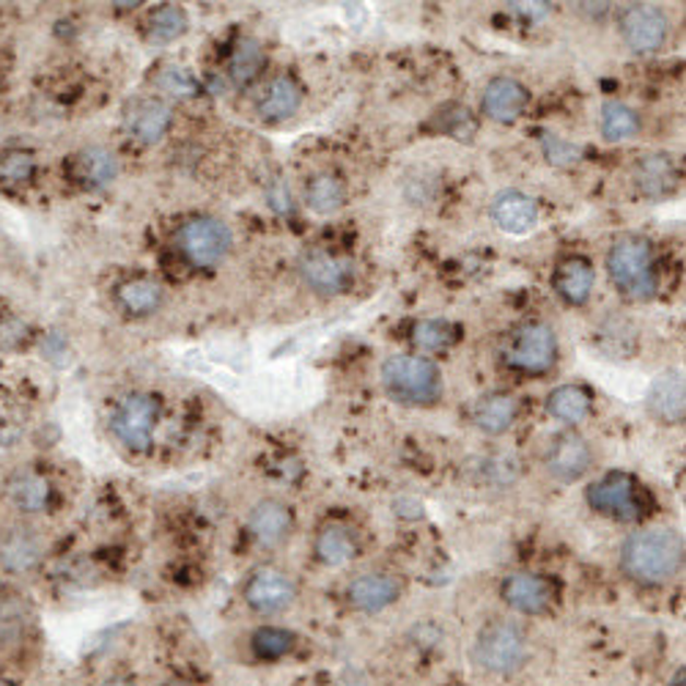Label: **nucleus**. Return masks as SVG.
<instances>
[{
  "mask_svg": "<svg viewBox=\"0 0 686 686\" xmlns=\"http://www.w3.org/2000/svg\"><path fill=\"white\" fill-rule=\"evenodd\" d=\"M187 25H190V20H187L185 9L174 7V3H165V7H159L157 12L152 14V20H149V36H152V42H157V45H168V42H176L179 36H185Z\"/></svg>",
  "mask_w": 686,
  "mask_h": 686,
  "instance_id": "nucleus-34",
  "label": "nucleus"
},
{
  "mask_svg": "<svg viewBox=\"0 0 686 686\" xmlns=\"http://www.w3.org/2000/svg\"><path fill=\"white\" fill-rule=\"evenodd\" d=\"M456 330L448 324V321H437V319H426V321H417L412 327V343H415L417 350L423 352H442L448 350L450 343H453Z\"/></svg>",
  "mask_w": 686,
  "mask_h": 686,
  "instance_id": "nucleus-36",
  "label": "nucleus"
},
{
  "mask_svg": "<svg viewBox=\"0 0 686 686\" xmlns=\"http://www.w3.org/2000/svg\"><path fill=\"white\" fill-rule=\"evenodd\" d=\"M593 399L586 388L580 385H560L549 393L546 399V412H549L555 421L563 423H580L591 415Z\"/></svg>",
  "mask_w": 686,
  "mask_h": 686,
  "instance_id": "nucleus-27",
  "label": "nucleus"
},
{
  "mask_svg": "<svg viewBox=\"0 0 686 686\" xmlns=\"http://www.w3.org/2000/svg\"><path fill=\"white\" fill-rule=\"evenodd\" d=\"M157 85L163 91H168V94L179 96V99H190V96H198V91H201V85L196 83V78H192V74L181 67H163L159 69Z\"/></svg>",
  "mask_w": 686,
  "mask_h": 686,
  "instance_id": "nucleus-38",
  "label": "nucleus"
},
{
  "mask_svg": "<svg viewBox=\"0 0 686 686\" xmlns=\"http://www.w3.org/2000/svg\"><path fill=\"white\" fill-rule=\"evenodd\" d=\"M528 88L513 78H495L484 88V113L492 121H517L528 107Z\"/></svg>",
  "mask_w": 686,
  "mask_h": 686,
  "instance_id": "nucleus-19",
  "label": "nucleus"
},
{
  "mask_svg": "<svg viewBox=\"0 0 686 686\" xmlns=\"http://www.w3.org/2000/svg\"><path fill=\"white\" fill-rule=\"evenodd\" d=\"M248 528L261 546L283 544L288 533H292V508L286 502L275 500V497H267V500L253 506Z\"/></svg>",
  "mask_w": 686,
  "mask_h": 686,
  "instance_id": "nucleus-16",
  "label": "nucleus"
},
{
  "mask_svg": "<svg viewBox=\"0 0 686 686\" xmlns=\"http://www.w3.org/2000/svg\"><path fill=\"white\" fill-rule=\"evenodd\" d=\"M640 132V119L624 102H607L602 107V135L607 141H629Z\"/></svg>",
  "mask_w": 686,
  "mask_h": 686,
  "instance_id": "nucleus-33",
  "label": "nucleus"
},
{
  "mask_svg": "<svg viewBox=\"0 0 686 686\" xmlns=\"http://www.w3.org/2000/svg\"><path fill=\"white\" fill-rule=\"evenodd\" d=\"M0 686H12V684H7V681H0Z\"/></svg>",
  "mask_w": 686,
  "mask_h": 686,
  "instance_id": "nucleus-43",
  "label": "nucleus"
},
{
  "mask_svg": "<svg viewBox=\"0 0 686 686\" xmlns=\"http://www.w3.org/2000/svg\"><path fill=\"white\" fill-rule=\"evenodd\" d=\"M517 401L508 393H489L475 406V426L486 434H502L517 421Z\"/></svg>",
  "mask_w": 686,
  "mask_h": 686,
  "instance_id": "nucleus-28",
  "label": "nucleus"
},
{
  "mask_svg": "<svg viewBox=\"0 0 686 686\" xmlns=\"http://www.w3.org/2000/svg\"><path fill=\"white\" fill-rule=\"evenodd\" d=\"M250 646H253V653L261 662H277V659L288 657L294 651L297 637H294V631L283 629V626H261L250 637Z\"/></svg>",
  "mask_w": 686,
  "mask_h": 686,
  "instance_id": "nucleus-31",
  "label": "nucleus"
},
{
  "mask_svg": "<svg viewBox=\"0 0 686 686\" xmlns=\"http://www.w3.org/2000/svg\"><path fill=\"white\" fill-rule=\"evenodd\" d=\"M678 165L667 154H648L637 163L635 185L646 198H664L678 187Z\"/></svg>",
  "mask_w": 686,
  "mask_h": 686,
  "instance_id": "nucleus-21",
  "label": "nucleus"
},
{
  "mask_svg": "<svg viewBox=\"0 0 686 686\" xmlns=\"http://www.w3.org/2000/svg\"><path fill=\"white\" fill-rule=\"evenodd\" d=\"M557 357V338L549 324L530 321L519 327L517 335L508 346V363L524 374H544L555 366Z\"/></svg>",
  "mask_w": 686,
  "mask_h": 686,
  "instance_id": "nucleus-8",
  "label": "nucleus"
},
{
  "mask_svg": "<svg viewBox=\"0 0 686 686\" xmlns=\"http://www.w3.org/2000/svg\"><path fill=\"white\" fill-rule=\"evenodd\" d=\"M165 686H185V684H179V681H170V684H165Z\"/></svg>",
  "mask_w": 686,
  "mask_h": 686,
  "instance_id": "nucleus-42",
  "label": "nucleus"
},
{
  "mask_svg": "<svg viewBox=\"0 0 686 686\" xmlns=\"http://www.w3.org/2000/svg\"><path fill=\"white\" fill-rule=\"evenodd\" d=\"M299 275L316 294H341L352 281V267L330 253H310L299 261Z\"/></svg>",
  "mask_w": 686,
  "mask_h": 686,
  "instance_id": "nucleus-13",
  "label": "nucleus"
},
{
  "mask_svg": "<svg viewBox=\"0 0 686 686\" xmlns=\"http://www.w3.org/2000/svg\"><path fill=\"white\" fill-rule=\"evenodd\" d=\"M610 281L631 299H651L657 294L653 250L642 237H620L607 253Z\"/></svg>",
  "mask_w": 686,
  "mask_h": 686,
  "instance_id": "nucleus-3",
  "label": "nucleus"
},
{
  "mask_svg": "<svg viewBox=\"0 0 686 686\" xmlns=\"http://www.w3.org/2000/svg\"><path fill=\"white\" fill-rule=\"evenodd\" d=\"M382 385L399 404L428 406L442 393V374L428 357L395 355L385 360Z\"/></svg>",
  "mask_w": 686,
  "mask_h": 686,
  "instance_id": "nucleus-2",
  "label": "nucleus"
},
{
  "mask_svg": "<svg viewBox=\"0 0 686 686\" xmlns=\"http://www.w3.org/2000/svg\"><path fill=\"white\" fill-rule=\"evenodd\" d=\"M36 174V157L23 149H9L0 154V187L17 190L25 187Z\"/></svg>",
  "mask_w": 686,
  "mask_h": 686,
  "instance_id": "nucleus-35",
  "label": "nucleus"
},
{
  "mask_svg": "<svg viewBox=\"0 0 686 686\" xmlns=\"http://www.w3.org/2000/svg\"><path fill=\"white\" fill-rule=\"evenodd\" d=\"M618 28L626 45L637 52L659 50L664 39H667V17H664V12H659L657 7H646V3L626 7L618 17Z\"/></svg>",
  "mask_w": 686,
  "mask_h": 686,
  "instance_id": "nucleus-10",
  "label": "nucleus"
},
{
  "mask_svg": "<svg viewBox=\"0 0 686 686\" xmlns=\"http://www.w3.org/2000/svg\"><path fill=\"white\" fill-rule=\"evenodd\" d=\"M74 176L85 187H107L119 176V159L105 146L83 149L74 159Z\"/></svg>",
  "mask_w": 686,
  "mask_h": 686,
  "instance_id": "nucleus-25",
  "label": "nucleus"
},
{
  "mask_svg": "<svg viewBox=\"0 0 686 686\" xmlns=\"http://www.w3.org/2000/svg\"><path fill=\"white\" fill-rule=\"evenodd\" d=\"M245 604L259 615H281L297 602V582L283 568L264 566L245 582Z\"/></svg>",
  "mask_w": 686,
  "mask_h": 686,
  "instance_id": "nucleus-7",
  "label": "nucleus"
},
{
  "mask_svg": "<svg viewBox=\"0 0 686 686\" xmlns=\"http://www.w3.org/2000/svg\"><path fill=\"white\" fill-rule=\"evenodd\" d=\"M179 253L198 270H212L232 250V232L217 217H192L179 228Z\"/></svg>",
  "mask_w": 686,
  "mask_h": 686,
  "instance_id": "nucleus-5",
  "label": "nucleus"
},
{
  "mask_svg": "<svg viewBox=\"0 0 686 686\" xmlns=\"http://www.w3.org/2000/svg\"><path fill=\"white\" fill-rule=\"evenodd\" d=\"M163 286L149 277H132L119 288V303L127 314L132 316H149L163 305Z\"/></svg>",
  "mask_w": 686,
  "mask_h": 686,
  "instance_id": "nucleus-30",
  "label": "nucleus"
},
{
  "mask_svg": "<svg viewBox=\"0 0 686 686\" xmlns=\"http://www.w3.org/2000/svg\"><path fill=\"white\" fill-rule=\"evenodd\" d=\"M9 497L23 513H45L52 500V486L39 473H17L9 481Z\"/></svg>",
  "mask_w": 686,
  "mask_h": 686,
  "instance_id": "nucleus-24",
  "label": "nucleus"
},
{
  "mask_svg": "<svg viewBox=\"0 0 686 686\" xmlns=\"http://www.w3.org/2000/svg\"><path fill=\"white\" fill-rule=\"evenodd\" d=\"M684 566V539L670 528L631 533L620 546V568L640 586H664Z\"/></svg>",
  "mask_w": 686,
  "mask_h": 686,
  "instance_id": "nucleus-1",
  "label": "nucleus"
},
{
  "mask_svg": "<svg viewBox=\"0 0 686 686\" xmlns=\"http://www.w3.org/2000/svg\"><path fill=\"white\" fill-rule=\"evenodd\" d=\"M673 686H684V670H681V673L675 675V684Z\"/></svg>",
  "mask_w": 686,
  "mask_h": 686,
  "instance_id": "nucleus-41",
  "label": "nucleus"
},
{
  "mask_svg": "<svg viewBox=\"0 0 686 686\" xmlns=\"http://www.w3.org/2000/svg\"><path fill=\"white\" fill-rule=\"evenodd\" d=\"M170 125H174V110L163 99H141L127 113V130L132 132L135 141L146 143V146L163 141Z\"/></svg>",
  "mask_w": 686,
  "mask_h": 686,
  "instance_id": "nucleus-17",
  "label": "nucleus"
},
{
  "mask_svg": "<svg viewBox=\"0 0 686 686\" xmlns=\"http://www.w3.org/2000/svg\"><path fill=\"white\" fill-rule=\"evenodd\" d=\"M593 464V453L591 445H588L586 437L575 431H566L552 442L549 456H546V470L555 475L557 481H580L582 475L591 470Z\"/></svg>",
  "mask_w": 686,
  "mask_h": 686,
  "instance_id": "nucleus-11",
  "label": "nucleus"
},
{
  "mask_svg": "<svg viewBox=\"0 0 686 686\" xmlns=\"http://www.w3.org/2000/svg\"><path fill=\"white\" fill-rule=\"evenodd\" d=\"M492 220L506 234L522 237V234H530L539 225V203L530 196H524V192H500L495 203H492Z\"/></svg>",
  "mask_w": 686,
  "mask_h": 686,
  "instance_id": "nucleus-14",
  "label": "nucleus"
},
{
  "mask_svg": "<svg viewBox=\"0 0 686 686\" xmlns=\"http://www.w3.org/2000/svg\"><path fill=\"white\" fill-rule=\"evenodd\" d=\"M42 552H45V546H42L36 530L14 528L9 530L3 544H0V566L12 575H25V571L36 568V563L42 560Z\"/></svg>",
  "mask_w": 686,
  "mask_h": 686,
  "instance_id": "nucleus-22",
  "label": "nucleus"
},
{
  "mask_svg": "<svg viewBox=\"0 0 686 686\" xmlns=\"http://www.w3.org/2000/svg\"><path fill=\"white\" fill-rule=\"evenodd\" d=\"M157 401L146 393L127 395L119 404L116 415H113L110 426L113 434L132 450H143L152 445L154 426H157Z\"/></svg>",
  "mask_w": 686,
  "mask_h": 686,
  "instance_id": "nucleus-9",
  "label": "nucleus"
},
{
  "mask_svg": "<svg viewBox=\"0 0 686 686\" xmlns=\"http://www.w3.org/2000/svg\"><path fill=\"white\" fill-rule=\"evenodd\" d=\"M105 686H138V684L132 678H113V681H107Z\"/></svg>",
  "mask_w": 686,
  "mask_h": 686,
  "instance_id": "nucleus-40",
  "label": "nucleus"
},
{
  "mask_svg": "<svg viewBox=\"0 0 686 686\" xmlns=\"http://www.w3.org/2000/svg\"><path fill=\"white\" fill-rule=\"evenodd\" d=\"M25 631V615H23V604L12 602H0V646H17L23 640Z\"/></svg>",
  "mask_w": 686,
  "mask_h": 686,
  "instance_id": "nucleus-37",
  "label": "nucleus"
},
{
  "mask_svg": "<svg viewBox=\"0 0 686 686\" xmlns=\"http://www.w3.org/2000/svg\"><path fill=\"white\" fill-rule=\"evenodd\" d=\"M264 63H267V58L259 42L243 39L237 47H234L232 61H228V74H232V80L237 85H248L259 78Z\"/></svg>",
  "mask_w": 686,
  "mask_h": 686,
  "instance_id": "nucleus-32",
  "label": "nucleus"
},
{
  "mask_svg": "<svg viewBox=\"0 0 686 686\" xmlns=\"http://www.w3.org/2000/svg\"><path fill=\"white\" fill-rule=\"evenodd\" d=\"M541 146H544V157L552 165H560V168H571L582 159V149L571 141H563L557 135H544L541 138Z\"/></svg>",
  "mask_w": 686,
  "mask_h": 686,
  "instance_id": "nucleus-39",
  "label": "nucleus"
},
{
  "mask_svg": "<svg viewBox=\"0 0 686 686\" xmlns=\"http://www.w3.org/2000/svg\"><path fill=\"white\" fill-rule=\"evenodd\" d=\"M593 283H596V275H593L591 261L580 259H566L555 272V288L566 303L571 305H582L593 292Z\"/></svg>",
  "mask_w": 686,
  "mask_h": 686,
  "instance_id": "nucleus-23",
  "label": "nucleus"
},
{
  "mask_svg": "<svg viewBox=\"0 0 686 686\" xmlns=\"http://www.w3.org/2000/svg\"><path fill=\"white\" fill-rule=\"evenodd\" d=\"M648 410L664 426H678L684 421V374L664 371L648 388Z\"/></svg>",
  "mask_w": 686,
  "mask_h": 686,
  "instance_id": "nucleus-15",
  "label": "nucleus"
},
{
  "mask_svg": "<svg viewBox=\"0 0 686 686\" xmlns=\"http://www.w3.org/2000/svg\"><path fill=\"white\" fill-rule=\"evenodd\" d=\"M346 201V187L335 174H316L305 185V203L316 214H332Z\"/></svg>",
  "mask_w": 686,
  "mask_h": 686,
  "instance_id": "nucleus-29",
  "label": "nucleus"
},
{
  "mask_svg": "<svg viewBox=\"0 0 686 686\" xmlns=\"http://www.w3.org/2000/svg\"><path fill=\"white\" fill-rule=\"evenodd\" d=\"M303 105V88L292 74H275L267 80L264 91L259 96V116L264 121H286Z\"/></svg>",
  "mask_w": 686,
  "mask_h": 686,
  "instance_id": "nucleus-18",
  "label": "nucleus"
},
{
  "mask_svg": "<svg viewBox=\"0 0 686 686\" xmlns=\"http://www.w3.org/2000/svg\"><path fill=\"white\" fill-rule=\"evenodd\" d=\"M473 662L495 675H511L528 662V637L517 624L495 620L475 637Z\"/></svg>",
  "mask_w": 686,
  "mask_h": 686,
  "instance_id": "nucleus-4",
  "label": "nucleus"
},
{
  "mask_svg": "<svg viewBox=\"0 0 686 686\" xmlns=\"http://www.w3.org/2000/svg\"><path fill=\"white\" fill-rule=\"evenodd\" d=\"M346 596H350L352 607L360 613H379V610L399 602L401 586L390 575H360L357 580H352Z\"/></svg>",
  "mask_w": 686,
  "mask_h": 686,
  "instance_id": "nucleus-20",
  "label": "nucleus"
},
{
  "mask_svg": "<svg viewBox=\"0 0 686 686\" xmlns=\"http://www.w3.org/2000/svg\"><path fill=\"white\" fill-rule=\"evenodd\" d=\"M316 557H319L324 566H343L357 555V539L346 524H327L316 535Z\"/></svg>",
  "mask_w": 686,
  "mask_h": 686,
  "instance_id": "nucleus-26",
  "label": "nucleus"
},
{
  "mask_svg": "<svg viewBox=\"0 0 686 686\" xmlns=\"http://www.w3.org/2000/svg\"><path fill=\"white\" fill-rule=\"evenodd\" d=\"M588 506L618 522H635L642 517V489L631 475L610 473L588 489Z\"/></svg>",
  "mask_w": 686,
  "mask_h": 686,
  "instance_id": "nucleus-6",
  "label": "nucleus"
},
{
  "mask_svg": "<svg viewBox=\"0 0 686 686\" xmlns=\"http://www.w3.org/2000/svg\"><path fill=\"white\" fill-rule=\"evenodd\" d=\"M502 599H506L508 607H513L522 615H541L549 610L555 591H552L549 582L539 575H530V571H519L511 575L502 582Z\"/></svg>",
  "mask_w": 686,
  "mask_h": 686,
  "instance_id": "nucleus-12",
  "label": "nucleus"
}]
</instances>
